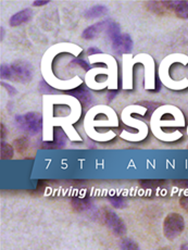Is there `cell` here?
Segmentation results:
<instances>
[{"label": "cell", "mask_w": 188, "mask_h": 250, "mask_svg": "<svg viewBox=\"0 0 188 250\" xmlns=\"http://www.w3.org/2000/svg\"><path fill=\"white\" fill-rule=\"evenodd\" d=\"M101 220L115 236H123L126 233V225L114 211L104 209L103 212H101Z\"/></svg>", "instance_id": "obj_3"}, {"label": "cell", "mask_w": 188, "mask_h": 250, "mask_svg": "<svg viewBox=\"0 0 188 250\" xmlns=\"http://www.w3.org/2000/svg\"><path fill=\"white\" fill-rule=\"evenodd\" d=\"M105 32H107L111 42H113L115 38H118L120 35H121V32H120V25L118 23H114V22H111L108 30Z\"/></svg>", "instance_id": "obj_13"}, {"label": "cell", "mask_w": 188, "mask_h": 250, "mask_svg": "<svg viewBox=\"0 0 188 250\" xmlns=\"http://www.w3.org/2000/svg\"><path fill=\"white\" fill-rule=\"evenodd\" d=\"M14 121L17 123V126L22 129L23 132H26L31 135H35L42 129V120L40 113L37 112H28L24 115H19Z\"/></svg>", "instance_id": "obj_2"}, {"label": "cell", "mask_w": 188, "mask_h": 250, "mask_svg": "<svg viewBox=\"0 0 188 250\" xmlns=\"http://www.w3.org/2000/svg\"><path fill=\"white\" fill-rule=\"evenodd\" d=\"M27 145H28V143H27V139L25 137H21L16 141V148L19 151L25 150V149L27 148Z\"/></svg>", "instance_id": "obj_16"}, {"label": "cell", "mask_w": 188, "mask_h": 250, "mask_svg": "<svg viewBox=\"0 0 188 250\" xmlns=\"http://www.w3.org/2000/svg\"><path fill=\"white\" fill-rule=\"evenodd\" d=\"M2 160L11 159L13 157V147L9 145V144L1 142V151H0Z\"/></svg>", "instance_id": "obj_14"}, {"label": "cell", "mask_w": 188, "mask_h": 250, "mask_svg": "<svg viewBox=\"0 0 188 250\" xmlns=\"http://www.w3.org/2000/svg\"><path fill=\"white\" fill-rule=\"evenodd\" d=\"M112 48L117 54H128L133 49V41L129 35L121 34L112 42Z\"/></svg>", "instance_id": "obj_5"}, {"label": "cell", "mask_w": 188, "mask_h": 250, "mask_svg": "<svg viewBox=\"0 0 188 250\" xmlns=\"http://www.w3.org/2000/svg\"><path fill=\"white\" fill-rule=\"evenodd\" d=\"M69 94L74 96L75 98H78L80 102L82 103V104L86 107V105H88L91 100H93V96L89 93V91L86 89V88H78V89H74L72 91H69Z\"/></svg>", "instance_id": "obj_9"}, {"label": "cell", "mask_w": 188, "mask_h": 250, "mask_svg": "<svg viewBox=\"0 0 188 250\" xmlns=\"http://www.w3.org/2000/svg\"><path fill=\"white\" fill-rule=\"evenodd\" d=\"M121 250H141L138 244L132 238H123L120 244Z\"/></svg>", "instance_id": "obj_12"}, {"label": "cell", "mask_w": 188, "mask_h": 250, "mask_svg": "<svg viewBox=\"0 0 188 250\" xmlns=\"http://www.w3.org/2000/svg\"><path fill=\"white\" fill-rule=\"evenodd\" d=\"M3 86H4V87L9 88L8 90L10 91V94H11V95H12V94H16V90H14V88H13V87H11V86H9L8 84H3Z\"/></svg>", "instance_id": "obj_23"}, {"label": "cell", "mask_w": 188, "mask_h": 250, "mask_svg": "<svg viewBox=\"0 0 188 250\" xmlns=\"http://www.w3.org/2000/svg\"><path fill=\"white\" fill-rule=\"evenodd\" d=\"M173 183L181 188H188V180H176L173 181Z\"/></svg>", "instance_id": "obj_19"}, {"label": "cell", "mask_w": 188, "mask_h": 250, "mask_svg": "<svg viewBox=\"0 0 188 250\" xmlns=\"http://www.w3.org/2000/svg\"><path fill=\"white\" fill-rule=\"evenodd\" d=\"M139 184H141L144 188H148V189H155L161 187L163 184H165V181H160V180H142L139 181Z\"/></svg>", "instance_id": "obj_11"}, {"label": "cell", "mask_w": 188, "mask_h": 250, "mask_svg": "<svg viewBox=\"0 0 188 250\" xmlns=\"http://www.w3.org/2000/svg\"><path fill=\"white\" fill-rule=\"evenodd\" d=\"M165 7L172 9L181 19H188V1H163Z\"/></svg>", "instance_id": "obj_7"}, {"label": "cell", "mask_w": 188, "mask_h": 250, "mask_svg": "<svg viewBox=\"0 0 188 250\" xmlns=\"http://www.w3.org/2000/svg\"><path fill=\"white\" fill-rule=\"evenodd\" d=\"M185 229V221L181 214L172 212L166 216L163 221V234L165 236L173 240L180 236Z\"/></svg>", "instance_id": "obj_1"}, {"label": "cell", "mask_w": 188, "mask_h": 250, "mask_svg": "<svg viewBox=\"0 0 188 250\" xmlns=\"http://www.w3.org/2000/svg\"><path fill=\"white\" fill-rule=\"evenodd\" d=\"M1 79L12 80V72L9 65H1Z\"/></svg>", "instance_id": "obj_17"}, {"label": "cell", "mask_w": 188, "mask_h": 250, "mask_svg": "<svg viewBox=\"0 0 188 250\" xmlns=\"http://www.w3.org/2000/svg\"><path fill=\"white\" fill-rule=\"evenodd\" d=\"M180 250H188V242L182 244V246L180 248Z\"/></svg>", "instance_id": "obj_24"}, {"label": "cell", "mask_w": 188, "mask_h": 250, "mask_svg": "<svg viewBox=\"0 0 188 250\" xmlns=\"http://www.w3.org/2000/svg\"><path fill=\"white\" fill-rule=\"evenodd\" d=\"M109 200H110L111 205H112L114 208L122 209V208H124V207H126V200H125L124 197H122V196H118V195L111 196Z\"/></svg>", "instance_id": "obj_15"}, {"label": "cell", "mask_w": 188, "mask_h": 250, "mask_svg": "<svg viewBox=\"0 0 188 250\" xmlns=\"http://www.w3.org/2000/svg\"><path fill=\"white\" fill-rule=\"evenodd\" d=\"M75 62L76 63H78L81 68H83L84 70H88L89 69V66H88V64L86 63L85 61H83V60H75Z\"/></svg>", "instance_id": "obj_20"}, {"label": "cell", "mask_w": 188, "mask_h": 250, "mask_svg": "<svg viewBox=\"0 0 188 250\" xmlns=\"http://www.w3.org/2000/svg\"><path fill=\"white\" fill-rule=\"evenodd\" d=\"M48 1H34L33 6L35 7H38V6H44V4H47Z\"/></svg>", "instance_id": "obj_22"}, {"label": "cell", "mask_w": 188, "mask_h": 250, "mask_svg": "<svg viewBox=\"0 0 188 250\" xmlns=\"http://www.w3.org/2000/svg\"><path fill=\"white\" fill-rule=\"evenodd\" d=\"M100 52L101 51L99 49H97V48H95V47H91L87 50L88 55H96V54H100Z\"/></svg>", "instance_id": "obj_21"}, {"label": "cell", "mask_w": 188, "mask_h": 250, "mask_svg": "<svg viewBox=\"0 0 188 250\" xmlns=\"http://www.w3.org/2000/svg\"><path fill=\"white\" fill-rule=\"evenodd\" d=\"M159 250H171V249L167 248V247H163V248H160Z\"/></svg>", "instance_id": "obj_25"}, {"label": "cell", "mask_w": 188, "mask_h": 250, "mask_svg": "<svg viewBox=\"0 0 188 250\" xmlns=\"http://www.w3.org/2000/svg\"><path fill=\"white\" fill-rule=\"evenodd\" d=\"M33 17V11L31 9H24L22 11H19L18 13L13 14L10 19V25L11 26H19L21 24L28 22Z\"/></svg>", "instance_id": "obj_8"}, {"label": "cell", "mask_w": 188, "mask_h": 250, "mask_svg": "<svg viewBox=\"0 0 188 250\" xmlns=\"http://www.w3.org/2000/svg\"><path fill=\"white\" fill-rule=\"evenodd\" d=\"M12 72V80L19 83H27L32 80L33 68L27 62H16L10 65Z\"/></svg>", "instance_id": "obj_4"}, {"label": "cell", "mask_w": 188, "mask_h": 250, "mask_svg": "<svg viewBox=\"0 0 188 250\" xmlns=\"http://www.w3.org/2000/svg\"><path fill=\"white\" fill-rule=\"evenodd\" d=\"M110 24H111V21L109 20L96 23L94 25L86 28V30L83 32V34H82V36H83L84 40H87V41L94 40V38L97 37L100 33L107 31Z\"/></svg>", "instance_id": "obj_6"}, {"label": "cell", "mask_w": 188, "mask_h": 250, "mask_svg": "<svg viewBox=\"0 0 188 250\" xmlns=\"http://www.w3.org/2000/svg\"><path fill=\"white\" fill-rule=\"evenodd\" d=\"M180 205L183 209L188 212V195H184L181 197L180 199Z\"/></svg>", "instance_id": "obj_18"}, {"label": "cell", "mask_w": 188, "mask_h": 250, "mask_svg": "<svg viewBox=\"0 0 188 250\" xmlns=\"http://www.w3.org/2000/svg\"><path fill=\"white\" fill-rule=\"evenodd\" d=\"M105 13H107V8L104 6H95L93 8L88 9V10L85 12L84 17L86 19H96V18H100L104 16Z\"/></svg>", "instance_id": "obj_10"}]
</instances>
